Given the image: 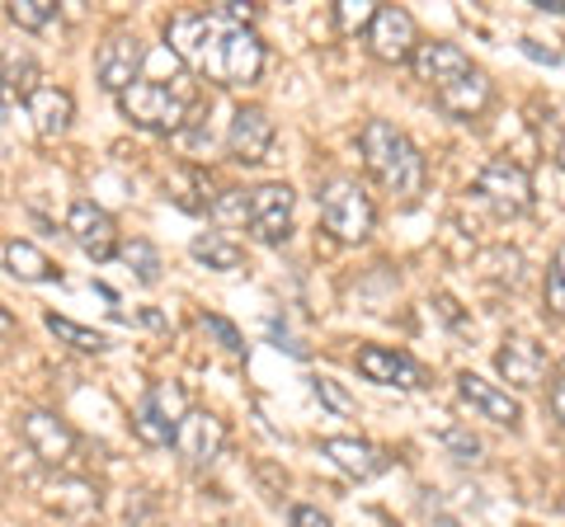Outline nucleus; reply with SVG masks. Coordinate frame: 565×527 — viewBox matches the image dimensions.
Segmentation results:
<instances>
[{
    "mask_svg": "<svg viewBox=\"0 0 565 527\" xmlns=\"http://www.w3.org/2000/svg\"><path fill=\"white\" fill-rule=\"evenodd\" d=\"M212 14L222 20V29H255L259 6H250V0H222V6H212Z\"/></svg>",
    "mask_w": 565,
    "mask_h": 527,
    "instance_id": "2f4dec72",
    "label": "nucleus"
},
{
    "mask_svg": "<svg viewBox=\"0 0 565 527\" xmlns=\"http://www.w3.org/2000/svg\"><path fill=\"white\" fill-rule=\"evenodd\" d=\"M321 452L353 481H373V476H382V471L392 466V456H386L377 443H367V438H326Z\"/></svg>",
    "mask_w": 565,
    "mask_h": 527,
    "instance_id": "aec40b11",
    "label": "nucleus"
},
{
    "mask_svg": "<svg viewBox=\"0 0 565 527\" xmlns=\"http://www.w3.org/2000/svg\"><path fill=\"white\" fill-rule=\"evenodd\" d=\"M359 147H363L367 174H373L382 189L401 193V198H419L424 193V155H419V147L411 142V137L396 128V122H386V118L363 122Z\"/></svg>",
    "mask_w": 565,
    "mask_h": 527,
    "instance_id": "f257e3e1",
    "label": "nucleus"
},
{
    "mask_svg": "<svg viewBox=\"0 0 565 527\" xmlns=\"http://www.w3.org/2000/svg\"><path fill=\"white\" fill-rule=\"evenodd\" d=\"M367 47H373L377 62H411L419 52V33H415V14L401 6H382L373 29H367Z\"/></svg>",
    "mask_w": 565,
    "mask_h": 527,
    "instance_id": "9b49d317",
    "label": "nucleus"
},
{
    "mask_svg": "<svg viewBox=\"0 0 565 527\" xmlns=\"http://www.w3.org/2000/svg\"><path fill=\"white\" fill-rule=\"evenodd\" d=\"M411 66H415V76H419L424 85H434V90H448V85H457L462 76H471V72H476L467 52L457 47V43H448V39L419 43V52L411 57Z\"/></svg>",
    "mask_w": 565,
    "mask_h": 527,
    "instance_id": "dca6fc26",
    "label": "nucleus"
},
{
    "mask_svg": "<svg viewBox=\"0 0 565 527\" xmlns=\"http://www.w3.org/2000/svg\"><path fill=\"white\" fill-rule=\"evenodd\" d=\"M43 504L52 514H66V518H90V514H99L104 490L90 476H52L43 485Z\"/></svg>",
    "mask_w": 565,
    "mask_h": 527,
    "instance_id": "412c9836",
    "label": "nucleus"
},
{
    "mask_svg": "<svg viewBox=\"0 0 565 527\" xmlns=\"http://www.w3.org/2000/svg\"><path fill=\"white\" fill-rule=\"evenodd\" d=\"M20 438L29 443V452L47 466H62L71 452H76V429L66 424L62 415L52 410H24L20 415Z\"/></svg>",
    "mask_w": 565,
    "mask_h": 527,
    "instance_id": "9d476101",
    "label": "nucleus"
},
{
    "mask_svg": "<svg viewBox=\"0 0 565 527\" xmlns=\"http://www.w3.org/2000/svg\"><path fill=\"white\" fill-rule=\"evenodd\" d=\"M24 109L33 118V132L47 137V142H57V137L71 132V122H76V99H71V90H62V85H39Z\"/></svg>",
    "mask_w": 565,
    "mask_h": 527,
    "instance_id": "a211bd4d",
    "label": "nucleus"
},
{
    "mask_svg": "<svg viewBox=\"0 0 565 527\" xmlns=\"http://www.w3.org/2000/svg\"><path fill=\"white\" fill-rule=\"evenodd\" d=\"M203 330H207V335L212 340H217L222 348H226V354H245V344H241V330L232 325V321H222V315H203Z\"/></svg>",
    "mask_w": 565,
    "mask_h": 527,
    "instance_id": "473e14b6",
    "label": "nucleus"
},
{
    "mask_svg": "<svg viewBox=\"0 0 565 527\" xmlns=\"http://www.w3.org/2000/svg\"><path fill=\"white\" fill-rule=\"evenodd\" d=\"M6 269L20 278V283H62V269L33 240H10L6 245Z\"/></svg>",
    "mask_w": 565,
    "mask_h": 527,
    "instance_id": "5701e85b",
    "label": "nucleus"
},
{
    "mask_svg": "<svg viewBox=\"0 0 565 527\" xmlns=\"http://www.w3.org/2000/svg\"><path fill=\"white\" fill-rule=\"evenodd\" d=\"M269 335L278 340V348H288V354H297V358H307V344H297V340L288 335V330H278V321L269 325Z\"/></svg>",
    "mask_w": 565,
    "mask_h": 527,
    "instance_id": "4c0bfd02",
    "label": "nucleus"
},
{
    "mask_svg": "<svg viewBox=\"0 0 565 527\" xmlns=\"http://www.w3.org/2000/svg\"><path fill=\"white\" fill-rule=\"evenodd\" d=\"M494 367H500V377L514 386V391H537L552 373V358H546V348L527 335H509L500 344V354H494Z\"/></svg>",
    "mask_w": 565,
    "mask_h": 527,
    "instance_id": "ddd939ff",
    "label": "nucleus"
},
{
    "mask_svg": "<svg viewBox=\"0 0 565 527\" xmlns=\"http://www.w3.org/2000/svg\"><path fill=\"white\" fill-rule=\"evenodd\" d=\"M141 66H147V43H141L137 33H109L95 52V80L109 95L132 90L141 80Z\"/></svg>",
    "mask_w": 565,
    "mask_h": 527,
    "instance_id": "0eeeda50",
    "label": "nucleus"
},
{
    "mask_svg": "<svg viewBox=\"0 0 565 527\" xmlns=\"http://www.w3.org/2000/svg\"><path fill=\"white\" fill-rule=\"evenodd\" d=\"M457 396L467 400V406L490 419V424H504V429H519V419H523V406H519V396H509L504 386H494L486 377H476V373H462L457 377Z\"/></svg>",
    "mask_w": 565,
    "mask_h": 527,
    "instance_id": "f3484780",
    "label": "nucleus"
},
{
    "mask_svg": "<svg viewBox=\"0 0 565 527\" xmlns=\"http://www.w3.org/2000/svg\"><path fill=\"white\" fill-rule=\"evenodd\" d=\"M43 325H47L62 344L76 348V354H109V335H99V330H90V325H76L71 315L47 311V315H43Z\"/></svg>",
    "mask_w": 565,
    "mask_h": 527,
    "instance_id": "393cba45",
    "label": "nucleus"
},
{
    "mask_svg": "<svg viewBox=\"0 0 565 527\" xmlns=\"http://www.w3.org/2000/svg\"><path fill=\"white\" fill-rule=\"evenodd\" d=\"M288 527H330V514H321L316 504H292L288 508Z\"/></svg>",
    "mask_w": 565,
    "mask_h": 527,
    "instance_id": "f704fd0d",
    "label": "nucleus"
},
{
    "mask_svg": "<svg viewBox=\"0 0 565 527\" xmlns=\"http://www.w3.org/2000/svg\"><path fill=\"white\" fill-rule=\"evenodd\" d=\"M118 259L137 273V283H147V288L161 283V269H166V264H161V250H156V245H151L147 236L122 240V245H118Z\"/></svg>",
    "mask_w": 565,
    "mask_h": 527,
    "instance_id": "a878e982",
    "label": "nucleus"
},
{
    "mask_svg": "<svg viewBox=\"0 0 565 527\" xmlns=\"http://www.w3.org/2000/svg\"><path fill=\"white\" fill-rule=\"evenodd\" d=\"M519 47H523V52H527V57H533V62H546V66H552V62H561V52H556V47H542L537 39H523Z\"/></svg>",
    "mask_w": 565,
    "mask_h": 527,
    "instance_id": "e433bc0d",
    "label": "nucleus"
},
{
    "mask_svg": "<svg viewBox=\"0 0 565 527\" xmlns=\"http://www.w3.org/2000/svg\"><path fill=\"white\" fill-rule=\"evenodd\" d=\"M189 415L184 406V386L180 381H156L147 396L137 400L132 410V433L147 448H174V433H180V419Z\"/></svg>",
    "mask_w": 565,
    "mask_h": 527,
    "instance_id": "39448f33",
    "label": "nucleus"
},
{
    "mask_svg": "<svg viewBox=\"0 0 565 527\" xmlns=\"http://www.w3.org/2000/svg\"><path fill=\"white\" fill-rule=\"evenodd\" d=\"M189 255L199 259V264H207L212 273H236L241 264H245V250L226 232H199V236L189 240Z\"/></svg>",
    "mask_w": 565,
    "mask_h": 527,
    "instance_id": "b1692460",
    "label": "nucleus"
},
{
    "mask_svg": "<svg viewBox=\"0 0 565 527\" xmlns=\"http://www.w3.org/2000/svg\"><path fill=\"white\" fill-rule=\"evenodd\" d=\"M476 198L490 203L500 217H523L527 207H533V180H527V170L514 165L509 155H494V161H486L481 174H476Z\"/></svg>",
    "mask_w": 565,
    "mask_h": 527,
    "instance_id": "423d86ee",
    "label": "nucleus"
},
{
    "mask_svg": "<svg viewBox=\"0 0 565 527\" xmlns=\"http://www.w3.org/2000/svg\"><path fill=\"white\" fill-rule=\"evenodd\" d=\"M377 10L382 6H373V0H340V6H334V20H340V33H359V29H373Z\"/></svg>",
    "mask_w": 565,
    "mask_h": 527,
    "instance_id": "c85d7f7f",
    "label": "nucleus"
},
{
    "mask_svg": "<svg viewBox=\"0 0 565 527\" xmlns=\"http://www.w3.org/2000/svg\"><path fill=\"white\" fill-rule=\"evenodd\" d=\"M14 109H20V90H14V85H10L6 76H0V122H6Z\"/></svg>",
    "mask_w": 565,
    "mask_h": 527,
    "instance_id": "c9c22d12",
    "label": "nucleus"
},
{
    "mask_svg": "<svg viewBox=\"0 0 565 527\" xmlns=\"http://www.w3.org/2000/svg\"><path fill=\"white\" fill-rule=\"evenodd\" d=\"M66 236L81 245V255H90L95 264H109L118 255V222L104 213L99 203L90 198H76L71 203V213H66Z\"/></svg>",
    "mask_w": 565,
    "mask_h": 527,
    "instance_id": "1a4fd4ad",
    "label": "nucleus"
},
{
    "mask_svg": "<svg viewBox=\"0 0 565 527\" xmlns=\"http://www.w3.org/2000/svg\"><path fill=\"white\" fill-rule=\"evenodd\" d=\"M264 72V43L255 29H226L222 43V85H255Z\"/></svg>",
    "mask_w": 565,
    "mask_h": 527,
    "instance_id": "6ab92c4d",
    "label": "nucleus"
},
{
    "mask_svg": "<svg viewBox=\"0 0 565 527\" xmlns=\"http://www.w3.org/2000/svg\"><path fill=\"white\" fill-rule=\"evenodd\" d=\"M10 330H14V315H10L6 306H0V335H10Z\"/></svg>",
    "mask_w": 565,
    "mask_h": 527,
    "instance_id": "ea45409f",
    "label": "nucleus"
},
{
    "mask_svg": "<svg viewBox=\"0 0 565 527\" xmlns=\"http://www.w3.org/2000/svg\"><path fill=\"white\" fill-rule=\"evenodd\" d=\"M556 165H561V170H565V142H561V147H556Z\"/></svg>",
    "mask_w": 565,
    "mask_h": 527,
    "instance_id": "a19ab883",
    "label": "nucleus"
},
{
    "mask_svg": "<svg viewBox=\"0 0 565 527\" xmlns=\"http://www.w3.org/2000/svg\"><path fill=\"white\" fill-rule=\"evenodd\" d=\"M316 203H321V222L326 232H334L340 240H367L377 226V207L373 198H367V189L359 180H349V174H340V180L321 184V193H316Z\"/></svg>",
    "mask_w": 565,
    "mask_h": 527,
    "instance_id": "20e7f679",
    "label": "nucleus"
},
{
    "mask_svg": "<svg viewBox=\"0 0 565 527\" xmlns=\"http://www.w3.org/2000/svg\"><path fill=\"white\" fill-rule=\"evenodd\" d=\"M311 391H316V400H321L326 410H334V415H359V400H353L334 377H311Z\"/></svg>",
    "mask_w": 565,
    "mask_h": 527,
    "instance_id": "c756f323",
    "label": "nucleus"
},
{
    "mask_svg": "<svg viewBox=\"0 0 565 527\" xmlns=\"http://www.w3.org/2000/svg\"><path fill=\"white\" fill-rule=\"evenodd\" d=\"M359 373L367 381H377V386H401V391H419V386H429V373L411 358V354H401V348H382V344H367L359 348Z\"/></svg>",
    "mask_w": 565,
    "mask_h": 527,
    "instance_id": "2eb2a0df",
    "label": "nucleus"
},
{
    "mask_svg": "<svg viewBox=\"0 0 565 527\" xmlns=\"http://www.w3.org/2000/svg\"><path fill=\"white\" fill-rule=\"evenodd\" d=\"M490 95H494L490 76L486 72H471V76H462L457 85H448V90H438V104H444V114H452V118H481Z\"/></svg>",
    "mask_w": 565,
    "mask_h": 527,
    "instance_id": "4be33fe9",
    "label": "nucleus"
},
{
    "mask_svg": "<svg viewBox=\"0 0 565 527\" xmlns=\"http://www.w3.org/2000/svg\"><path fill=\"white\" fill-rule=\"evenodd\" d=\"M118 109L122 118L141 132H156V137H170L184 128L189 118V90L184 85H161V80H137L132 90L118 95Z\"/></svg>",
    "mask_w": 565,
    "mask_h": 527,
    "instance_id": "7ed1b4c3",
    "label": "nucleus"
},
{
    "mask_svg": "<svg viewBox=\"0 0 565 527\" xmlns=\"http://www.w3.org/2000/svg\"><path fill=\"white\" fill-rule=\"evenodd\" d=\"M444 448L457 456V462H476V456H481V438L471 429H444Z\"/></svg>",
    "mask_w": 565,
    "mask_h": 527,
    "instance_id": "72a5a7b5",
    "label": "nucleus"
},
{
    "mask_svg": "<svg viewBox=\"0 0 565 527\" xmlns=\"http://www.w3.org/2000/svg\"><path fill=\"white\" fill-rule=\"evenodd\" d=\"M166 39L170 52L180 57L193 72H203L207 80L222 85V43H226V29L212 10H184L166 24Z\"/></svg>",
    "mask_w": 565,
    "mask_h": 527,
    "instance_id": "f03ea898",
    "label": "nucleus"
},
{
    "mask_svg": "<svg viewBox=\"0 0 565 527\" xmlns=\"http://www.w3.org/2000/svg\"><path fill=\"white\" fill-rule=\"evenodd\" d=\"M274 118L259 109V104H241V109L232 114V128H226V151H232V161L241 165H259L264 155H269L274 147Z\"/></svg>",
    "mask_w": 565,
    "mask_h": 527,
    "instance_id": "4468645a",
    "label": "nucleus"
},
{
    "mask_svg": "<svg viewBox=\"0 0 565 527\" xmlns=\"http://www.w3.org/2000/svg\"><path fill=\"white\" fill-rule=\"evenodd\" d=\"M552 415L565 424V377H556V381H552Z\"/></svg>",
    "mask_w": 565,
    "mask_h": 527,
    "instance_id": "58836bf2",
    "label": "nucleus"
},
{
    "mask_svg": "<svg viewBox=\"0 0 565 527\" xmlns=\"http://www.w3.org/2000/svg\"><path fill=\"white\" fill-rule=\"evenodd\" d=\"M10 20L24 33H43L57 20V0H10Z\"/></svg>",
    "mask_w": 565,
    "mask_h": 527,
    "instance_id": "cd10ccee",
    "label": "nucleus"
},
{
    "mask_svg": "<svg viewBox=\"0 0 565 527\" xmlns=\"http://www.w3.org/2000/svg\"><path fill=\"white\" fill-rule=\"evenodd\" d=\"M207 217L222 226V232H241L250 226V189H222L217 198L207 203Z\"/></svg>",
    "mask_w": 565,
    "mask_h": 527,
    "instance_id": "bb28decb",
    "label": "nucleus"
},
{
    "mask_svg": "<svg viewBox=\"0 0 565 527\" xmlns=\"http://www.w3.org/2000/svg\"><path fill=\"white\" fill-rule=\"evenodd\" d=\"M546 306L565 315V245H556L552 264H546Z\"/></svg>",
    "mask_w": 565,
    "mask_h": 527,
    "instance_id": "7c9ffc66",
    "label": "nucleus"
},
{
    "mask_svg": "<svg viewBox=\"0 0 565 527\" xmlns=\"http://www.w3.org/2000/svg\"><path fill=\"white\" fill-rule=\"evenodd\" d=\"M226 448V424L212 410H189L180 419V433H174V452L184 456V466H212Z\"/></svg>",
    "mask_w": 565,
    "mask_h": 527,
    "instance_id": "f8f14e48",
    "label": "nucleus"
},
{
    "mask_svg": "<svg viewBox=\"0 0 565 527\" xmlns=\"http://www.w3.org/2000/svg\"><path fill=\"white\" fill-rule=\"evenodd\" d=\"M434 527H457V523H452V518H438V523H434Z\"/></svg>",
    "mask_w": 565,
    "mask_h": 527,
    "instance_id": "79ce46f5",
    "label": "nucleus"
},
{
    "mask_svg": "<svg viewBox=\"0 0 565 527\" xmlns=\"http://www.w3.org/2000/svg\"><path fill=\"white\" fill-rule=\"evenodd\" d=\"M292 207H297L292 184L269 180V184L250 189V236L259 245H282L292 236Z\"/></svg>",
    "mask_w": 565,
    "mask_h": 527,
    "instance_id": "6e6552de",
    "label": "nucleus"
}]
</instances>
